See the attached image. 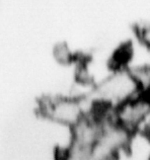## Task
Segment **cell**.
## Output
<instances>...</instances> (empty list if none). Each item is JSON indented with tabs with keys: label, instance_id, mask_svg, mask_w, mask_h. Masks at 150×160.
I'll use <instances>...</instances> for the list:
<instances>
[{
	"label": "cell",
	"instance_id": "cell-1",
	"mask_svg": "<svg viewBox=\"0 0 150 160\" xmlns=\"http://www.w3.org/2000/svg\"><path fill=\"white\" fill-rule=\"evenodd\" d=\"M143 92L130 70L115 66L112 72L95 85L92 102L103 108H116Z\"/></svg>",
	"mask_w": 150,
	"mask_h": 160
},
{
	"label": "cell",
	"instance_id": "cell-2",
	"mask_svg": "<svg viewBox=\"0 0 150 160\" xmlns=\"http://www.w3.org/2000/svg\"><path fill=\"white\" fill-rule=\"evenodd\" d=\"M86 102L80 98H57L46 102L43 111L54 122L72 129L93 109L94 102L89 107L86 106Z\"/></svg>",
	"mask_w": 150,
	"mask_h": 160
}]
</instances>
